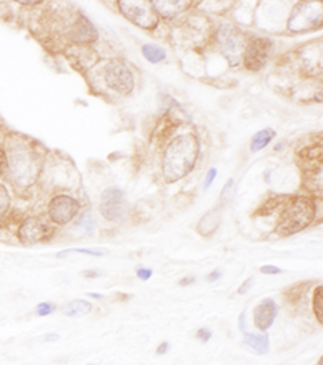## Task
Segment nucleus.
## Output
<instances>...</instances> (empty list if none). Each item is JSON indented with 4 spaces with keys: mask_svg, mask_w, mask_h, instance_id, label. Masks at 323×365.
Wrapping results in <instances>:
<instances>
[{
    "mask_svg": "<svg viewBox=\"0 0 323 365\" xmlns=\"http://www.w3.org/2000/svg\"><path fill=\"white\" fill-rule=\"evenodd\" d=\"M199 157V141L193 134H181L172 139L163 154V178L177 182L193 171Z\"/></svg>",
    "mask_w": 323,
    "mask_h": 365,
    "instance_id": "obj_1",
    "label": "nucleus"
},
{
    "mask_svg": "<svg viewBox=\"0 0 323 365\" xmlns=\"http://www.w3.org/2000/svg\"><path fill=\"white\" fill-rule=\"evenodd\" d=\"M317 213L315 202L312 197L294 196L284 204L283 212L277 225V234L291 236L303 232L314 222Z\"/></svg>",
    "mask_w": 323,
    "mask_h": 365,
    "instance_id": "obj_2",
    "label": "nucleus"
},
{
    "mask_svg": "<svg viewBox=\"0 0 323 365\" xmlns=\"http://www.w3.org/2000/svg\"><path fill=\"white\" fill-rule=\"evenodd\" d=\"M8 171L12 175L13 182L21 187L34 185L39 173V164L33 150L26 144H15L10 147L8 154Z\"/></svg>",
    "mask_w": 323,
    "mask_h": 365,
    "instance_id": "obj_3",
    "label": "nucleus"
},
{
    "mask_svg": "<svg viewBox=\"0 0 323 365\" xmlns=\"http://www.w3.org/2000/svg\"><path fill=\"white\" fill-rule=\"evenodd\" d=\"M217 41H219L220 51L225 55L226 62L230 63V67L240 65V60L247 44L245 34L236 26L224 25L219 29V33H217Z\"/></svg>",
    "mask_w": 323,
    "mask_h": 365,
    "instance_id": "obj_4",
    "label": "nucleus"
},
{
    "mask_svg": "<svg viewBox=\"0 0 323 365\" xmlns=\"http://www.w3.org/2000/svg\"><path fill=\"white\" fill-rule=\"evenodd\" d=\"M105 84L118 94H130L135 88V77L128 65L120 60H112L105 68Z\"/></svg>",
    "mask_w": 323,
    "mask_h": 365,
    "instance_id": "obj_5",
    "label": "nucleus"
},
{
    "mask_svg": "<svg viewBox=\"0 0 323 365\" xmlns=\"http://www.w3.org/2000/svg\"><path fill=\"white\" fill-rule=\"evenodd\" d=\"M118 4L121 13H123L131 23H135L142 29L157 28L158 17L147 2H130V0H123V2Z\"/></svg>",
    "mask_w": 323,
    "mask_h": 365,
    "instance_id": "obj_6",
    "label": "nucleus"
},
{
    "mask_svg": "<svg viewBox=\"0 0 323 365\" xmlns=\"http://www.w3.org/2000/svg\"><path fill=\"white\" fill-rule=\"evenodd\" d=\"M47 213H49V218L55 225L65 227V225L71 223L76 218L79 213V202L73 196L58 194L52 197L49 207H47Z\"/></svg>",
    "mask_w": 323,
    "mask_h": 365,
    "instance_id": "obj_7",
    "label": "nucleus"
},
{
    "mask_svg": "<svg viewBox=\"0 0 323 365\" xmlns=\"http://www.w3.org/2000/svg\"><path fill=\"white\" fill-rule=\"evenodd\" d=\"M126 204H125V192L120 187L112 186L107 187L100 196L99 212L107 222H120L125 215Z\"/></svg>",
    "mask_w": 323,
    "mask_h": 365,
    "instance_id": "obj_8",
    "label": "nucleus"
},
{
    "mask_svg": "<svg viewBox=\"0 0 323 365\" xmlns=\"http://www.w3.org/2000/svg\"><path fill=\"white\" fill-rule=\"evenodd\" d=\"M272 49L273 42L267 37H254L252 41H249L245 53H242L246 68L251 69V72H259V69L263 68V65L268 62Z\"/></svg>",
    "mask_w": 323,
    "mask_h": 365,
    "instance_id": "obj_9",
    "label": "nucleus"
},
{
    "mask_svg": "<svg viewBox=\"0 0 323 365\" xmlns=\"http://www.w3.org/2000/svg\"><path fill=\"white\" fill-rule=\"evenodd\" d=\"M317 10H322L320 5L314 2L298 4L294 7V12L289 18V29L293 31H309L320 25L322 12L317 13Z\"/></svg>",
    "mask_w": 323,
    "mask_h": 365,
    "instance_id": "obj_10",
    "label": "nucleus"
},
{
    "mask_svg": "<svg viewBox=\"0 0 323 365\" xmlns=\"http://www.w3.org/2000/svg\"><path fill=\"white\" fill-rule=\"evenodd\" d=\"M50 230L42 220L36 217H29L21 222L18 227V241L25 246H33L42 243L47 239Z\"/></svg>",
    "mask_w": 323,
    "mask_h": 365,
    "instance_id": "obj_11",
    "label": "nucleus"
},
{
    "mask_svg": "<svg viewBox=\"0 0 323 365\" xmlns=\"http://www.w3.org/2000/svg\"><path fill=\"white\" fill-rule=\"evenodd\" d=\"M278 317V304L273 299H263L261 304L254 309V325L257 326L259 331L266 333L270 326L273 325L275 319Z\"/></svg>",
    "mask_w": 323,
    "mask_h": 365,
    "instance_id": "obj_12",
    "label": "nucleus"
},
{
    "mask_svg": "<svg viewBox=\"0 0 323 365\" xmlns=\"http://www.w3.org/2000/svg\"><path fill=\"white\" fill-rule=\"evenodd\" d=\"M70 37L78 44H92V42L97 41V31H95L94 25L89 21L86 17H79L75 25L71 26Z\"/></svg>",
    "mask_w": 323,
    "mask_h": 365,
    "instance_id": "obj_13",
    "label": "nucleus"
},
{
    "mask_svg": "<svg viewBox=\"0 0 323 365\" xmlns=\"http://www.w3.org/2000/svg\"><path fill=\"white\" fill-rule=\"evenodd\" d=\"M151 4L156 15H160L163 18H174L191 7V2L188 0H162V2L160 0H153Z\"/></svg>",
    "mask_w": 323,
    "mask_h": 365,
    "instance_id": "obj_14",
    "label": "nucleus"
},
{
    "mask_svg": "<svg viewBox=\"0 0 323 365\" xmlns=\"http://www.w3.org/2000/svg\"><path fill=\"white\" fill-rule=\"evenodd\" d=\"M221 217H224V211H221V206L210 208L207 213H204V217L199 220L198 223V233L204 238H209V236L214 234L217 230H219L221 223Z\"/></svg>",
    "mask_w": 323,
    "mask_h": 365,
    "instance_id": "obj_15",
    "label": "nucleus"
},
{
    "mask_svg": "<svg viewBox=\"0 0 323 365\" xmlns=\"http://www.w3.org/2000/svg\"><path fill=\"white\" fill-rule=\"evenodd\" d=\"M245 345L251 347L256 354H267L270 351V341L268 335H256V333H245Z\"/></svg>",
    "mask_w": 323,
    "mask_h": 365,
    "instance_id": "obj_16",
    "label": "nucleus"
},
{
    "mask_svg": "<svg viewBox=\"0 0 323 365\" xmlns=\"http://www.w3.org/2000/svg\"><path fill=\"white\" fill-rule=\"evenodd\" d=\"M92 310V304L89 303V300H84V299H75V300H70V303H67L63 305L62 312L63 315L67 317H81V315H86Z\"/></svg>",
    "mask_w": 323,
    "mask_h": 365,
    "instance_id": "obj_17",
    "label": "nucleus"
},
{
    "mask_svg": "<svg viewBox=\"0 0 323 365\" xmlns=\"http://www.w3.org/2000/svg\"><path fill=\"white\" fill-rule=\"evenodd\" d=\"M275 138V130L272 128H266V130H261L259 133L254 134L252 141H251V150L252 152H259L266 146H268L270 142L273 141Z\"/></svg>",
    "mask_w": 323,
    "mask_h": 365,
    "instance_id": "obj_18",
    "label": "nucleus"
},
{
    "mask_svg": "<svg viewBox=\"0 0 323 365\" xmlns=\"http://www.w3.org/2000/svg\"><path fill=\"white\" fill-rule=\"evenodd\" d=\"M142 55H144L147 62L160 63L165 60L167 53L162 49V47H158L156 44H146V46H142Z\"/></svg>",
    "mask_w": 323,
    "mask_h": 365,
    "instance_id": "obj_19",
    "label": "nucleus"
},
{
    "mask_svg": "<svg viewBox=\"0 0 323 365\" xmlns=\"http://www.w3.org/2000/svg\"><path fill=\"white\" fill-rule=\"evenodd\" d=\"M75 230H79L84 234H94V220L91 212H84L81 217L78 218V222L75 223Z\"/></svg>",
    "mask_w": 323,
    "mask_h": 365,
    "instance_id": "obj_20",
    "label": "nucleus"
},
{
    "mask_svg": "<svg viewBox=\"0 0 323 365\" xmlns=\"http://www.w3.org/2000/svg\"><path fill=\"white\" fill-rule=\"evenodd\" d=\"M312 309H314V315L319 320V324H323V289L322 286H317L314 291V299H312Z\"/></svg>",
    "mask_w": 323,
    "mask_h": 365,
    "instance_id": "obj_21",
    "label": "nucleus"
},
{
    "mask_svg": "<svg viewBox=\"0 0 323 365\" xmlns=\"http://www.w3.org/2000/svg\"><path fill=\"white\" fill-rule=\"evenodd\" d=\"M10 208V192L7 190V186H4L2 182H0V222L7 215Z\"/></svg>",
    "mask_w": 323,
    "mask_h": 365,
    "instance_id": "obj_22",
    "label": "nucleus"
},
{
    "mask_svg": "<svg viewBox=\"0 0 323 365\" xmlns=\"http://www.w3.org/2000/svg\"><path fill=\"white\" fill-rule=\"evenodd\" d=\"M68 254H88V255H92V257H102L107 254L105 251H97V249H83V248H76V249H67L63 252H58L57 257H67Z\"/></svg>",
    "mask_w": 323,
    "mask_h": 365,
    "instance_id": "obj_23",
    "label": "nucleus"
},
{
    "mask_svg": "<svg viewBox=\"0 0 323 365\" xmlns=\"http://www.w3.org/2000/svg\"><path fill=\"white\" fill-rule=\"evenodd\" d=\"M235 190H236L235 180L230 178V180H228V182H226V185L224 186V190H221V194H220V197H221V202H225V201L228 202V201H231L233 194H235Z\"/></svg>",
    "mask_w": 323,
    "mask_h": 365,
    "instance_id": "obj_24",
    "label": "nucleus"
},
{
    "mask_svg": "<svg viewBox=\"0 0 323 365\" xmlns=\"http://www.w3.org/2000/svg\"><path fill=\"white\" fill-rule=\"evenodd\" d=\"M55 307L57 305L52 303H41V304H38V307H36V314H38L39 317L50 315L55 310Z\"/></svg>",
    "mask_w": 323,
    "mask_h": 365,
    "instance_id": "obj_25",
    "label": "nucleus"
},
{
    "mask_svg": "<svg viewBox=\"0 0 323 365\" xmlns=\"http://www.w3.org/2000/svg\"><path fill=\"white\" fill-rule=\"evenodd\" d=\"M5 173H8V159L7 152L0 147V176H4Z\"/></svg>",
    "mask_w": 323,
    "mask_h": 365,
    "instance_id": "obj_26",
    "label": "nucleus"
},
{
    "mask_svg": "<svg viewBox=\"0 0 323 365\" xmlns=\"http://www.w3.org/2000/svg\"><path fill=\"white\" fill-rule=\"evenodd\" d=\"M261 272L266 273V275H278V273H283L282 268H278L275 265H263V267H261Z\"/></svg>",
    "mask_w": 323,
    "mask_h": 365,
    "instance_id": "obj_27",
    "label": "nucleus"
},
{
    "mask_svg": "<svg viewBox=\"0 0 323 365\" xmlns=\"http://www.w3.org/2000/svg\"><path fill=\"white\" fill-rule=\"evenodd\" d=\"M217 178V168H210L207 171V176H205V181H204V190H209L212 182Z\"/></svg>",
    "mask_w": 323,
    "mask_h": 365,
    "instance_id": "obj_28",
    "label": "nucleus"
},
{
    "mask_svg": "<svg viewBox=\"0 0 323 365\" xmlns=\"http://www.w3.org/2000/svg\"><path fill=\"white\" fill-rule=\"evenodd\" d=\"M136 275H137V278H139V280L147 281L152 277V270H149V268H137Z\"/></svg>",
    "mask_w": 323,
    "mask_h": 365,
    "instance_id": "obj_29",
    "label": "nucleus"
},
{
    "mask_svg": "<svg viewBox=\"0 0 323 365\" xmlns=\"http://www.w3.org/2000/svg\"><path fill=\"white\" fill-rule=\"evenodd\" d=\"M252 284H254V278H252V277H249L247 280L241 284L240 289H238V293H240V294H246V293H249V289L252 288Z\"/></svg>",
    "mask_w": 323,
    "mask_h": 365,
    "instance_id": "obj_30",
    "label": "nucleus"
},
{
    "mask_svg": "<svg viewBox=\"0 0 323 365\" xmlns=\"http://www.w3.org/2000/svg\"><path fill=\"white\" fill-rule=\"evenodd\" d=\"M198 338L202 343H207L212 338V331L209 328H200V330H198Z\"/></svg>",
    "mask_w": 323,
    "mask_h": 365,
    "instance_id": "obj_31",
    "label": "nucleus"
},
{
    "mask_svg": "<svg viewBox=\"0 0 323 365\" xmlns=\"http://www.w3.org/2000/svg\"><path fill=\"white\" fill-rule=\"evenodd\" d=\"M220 278H221V272L220 270H214V272H210L207 277H205V280H207L209 283H214L217 280H220Z\"/></svg>",
    "mask_w": 323,
    "mask_h": 365,
    "instance_id": "obj_32",
    "label": "nucleus"
},
{
    "mask_svg": "<svg viewBox=\"0 0 323 365\" xmlns=\"http://www.w3.org/2000/svg\"><path fill=\"white\" fill-rule=\"evenodd\" d=\"M168 351H170V343H167V341H163L162 345L157 347V354H158V356H162V354H167Z\"/></svg>",
    "mask_w": 323,
    "mask_h": 365,
    "instance_id": "obj_33",
    "label": "nucleus"
},
{
    "mask_svg": "<svg viewBox=\"0 0 323 365\" xmlns=\"http://www.w3.org/2000/svg\"><path fill=\"white\" fill-rule=\"evenodd\" d=\"M193 283H195V278L186 277V278H183V280H179V286H188V284H193Z\"/></svg>",
    "mask_w": 323,
    "mask_h": 365,
    "instance_id": "obj_34",
    "label": "nucleus"
},
{
    "mask_svg": "<svg viewBox=\"0 0 323 365\" xmlns=\"http://www.w3.org/2000/svg\"><path fill=\"white\" fill-rule=\"evenodd\" d=\"M83 275L86 277V278H97V277H100V272H97V270H86V272H83Z\"/></svg>",
    "mask_w": 323,
    "mask_h": 365,
    "instance_id": "obj_35",
    "label": "nucleus"
},
{
    "mask_svg": "<svg viewBox=\"0 0 323 365\" xmlns=\"http://www.w3.org/2000/svg\"><path fill=\"white\" fill-rule=\"evenodd\" d=\"M44 341H57L58 340V335L57 333H50V335H46L44 338H42Z\"/></svg>",
    "mask_w": 323,
    "mask_h": 365,
    "instance_id": "obj_36",
    "label": "nucleus"
},
{
    "mask_svg": "<svg viewBox=\"0 0 323 365\" xmlns=\"http://www.w3.org/2000/svg\"><path fill=\"white\" fill-rule=\"evenodd\" d=\"M89 296L94 298V299H104L102 294H97V293H91V294H89Z\"/></svg>",
    "mask_w": 323,
    "mask_h": 365,
    "instance_id": "obj_37",
    "label": "nucleus"
},
{
    "mask_svg": "<svg viewBox=\"0 0 323 365\" xmlns=\"http://www.w3.org/2000/svg\"><path fill=\"white\" fill-rule=\"evenodd\" d=\"M319 365H322V359H320V362H319Z\"/></svg>",
    "mask_w": 323,
    "mask_h": 365,
    "instance_id": "obj_38",
    "label": "nucleus"
},
{
    "mask_svg": "<svg viewBox=\"0 0 323 365\" xmlns=\"http://www.w3.org/2000/svg\"><path fill=\"white\" fill-rule=\"evenodd\" d=\"M89 365H91V364H89Z\"/></svg>",
    "mask_w": 323,
    "mask_h": 365,
    "instance_id": "obj_39",
    "label": "nucleus"
}]
</instances>
